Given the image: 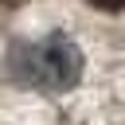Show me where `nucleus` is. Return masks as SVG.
Listing matches in <instances>:
<instances>
[{
	"label": "nucleus",
	"instance_id": "f257e3e1",
	"mask_svg": "<svg viewBox=\"0 0 125 125\" xmlns=\"http://www.w3.org/2000/svg\"><path fill=\"white\" fill-rule=\"evenodd\" d=\"M4 70L23 86L66 90L82 74V55L70 39L47 35V39H35V43H12L8 59H4Z\"/></svg>",
	"mask_w": 125,
	"mask_h": 125
},
{
	"label": "nucleus",
	"instance_id": "f03ea898",
	"mask_svg": "<svg viewBox=\"0 0 125 125\" xmlns=\"http://www.w3.org/2000/svg\"><path fill=\"white\" fill-rule=\"evenodd\" d=\"M94 8H105V12H113V8H125V0H90Z\"/></svg>",
	"mask_w": 125,
	"mask_h": 125
}]
</instances>
